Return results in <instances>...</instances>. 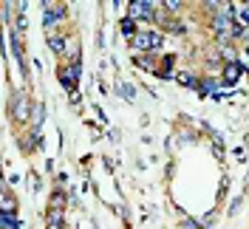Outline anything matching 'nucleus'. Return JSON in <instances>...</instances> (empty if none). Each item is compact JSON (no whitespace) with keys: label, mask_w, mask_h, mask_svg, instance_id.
Instances as JSON below:
<instances>
[{"label":"nucleus","mask_w":249,"mask_h":229,"mask_svg":"<svg viewBox=\"0 0 249 229\" xmlns=\"http://www.w3.org/2000/svg\"><path fill=\"white\" fill-rule=\"evenodd\" d=\"M0 227H3V229H20L15 212H3V215H0Z\"/></svg>","instance_id":"obj_8"},{"label":"nucleus","mask_w":249,"mask_h":229,"mask_svg":"<svg viewBox=\"0 0 249 229\" xmlns=\"http://www.w3.org/2000/svg\"><path fill=\"white\" fill-rule=\"evenodd\" d=\"M3 212H15V198H12V193H3Z\"/></svg>","instance_id":"obj_11"},{"label":"nucleus","mask_w":249,"mask_h":229,"mask_svg":"<svg viewBox=\"0 0 249 229\" xmlns=\"http://www.w3.org/2000/svg\"><path fill=\"white\" fill-rule=\"evenodd\" d=\"M65 227V212L62 210H48V229H62Z\"/></svg>","instance_id":"obj_7"},{"label":"nucleus","mask_w":249,"mask_h":229,"mask_svg":"<svg viewBox=\"0 0 249 229\" xmlns=\"http://www.w3.org/2000/svg\"><path fill=\"white\" fill-rule=\"evenodd\" d=\"M12 116H15L17 122L29 119V96L26 93H15V99H12Z\"/></svg>","instance_id":"obj_4"},{"label":"nucleus","mask_w":249,"mask_h":229,"mask_svg":"<svg viewBox=\"0 0 249 229\" xmlns=\"http://www.w3.org/2000/svg\"><path fill=\"white\" fill-rule=\"evenodd\" d=\"M77 76H79V65H62L60 68L62 88H68L71 93H74V85H77Z\"/></svg>","instance_id":"obj_5"},{"label":"nucleus","mask_w":249,"mask_h":229,"mask_svg":"<svg viewBox=\"0 0 249 229\" xmlns=\"http://www.w3.org/2000/svg\"><path fill=\"white\" fill-rule=\"evenodd\" d=\"M60 20H65V6H60V3H46V9H43V26L48 31H54V26Z\"/></svg>","instance_id":"obj_2"},{"label":"nucleus","mask_w":249,"mask_h":229,"mask_svg":"<svg viewBox=\"0 0 249 229\" xmlns=\"http://www.w3.org/2000/svg\"><path fill=\"white\" fill-rule=\"evenodd\" d=\"M130 43H133V48H136V51L159 48V46H161V34H159V31H139V34H136Z\"/></svg>","instance_id":"obj_1"},{"label":"nucleus","mask_w":249,"mask_h":229,"mask_svg":"<svg viewBox=\"0 0 249 229\" xmlns=\"http://www.w3.org/2000/svg\"><path fill=\"white\" fill-rule=\"evenodd\" d=\"M238 74H241V65H238V62H230V65H227V71H224L227 82H235V79H238Z\"/></svg>","instance_id":"obj_10"},{"label":"nucleus","mask_w":249,"mask_h":229,"mask_svg":"<svg viewBox=\"0 0 249 229\" xmlns=\"http://www.w3.org/2000/svg\"><path fill=\"white\" fill-rule=\"evenodd\" d=\"M156 17V3L150 0H133L130 3V20H153Z\"/></svg>","instance_id":"obj_3"},{"label":"nucleus","mask_w":249,"mask_h":229,"mask_svg":"<svg viewBox=\"0 0 249 229\" xmlns=\"http://www.w3.org/2000/svg\"><path fill=\"white\" fill-rule=\"evenodd\" d=\"M122 34H124V37H130V40L139 34V31H136V23H133L130 17H124V20H122Z\"/></svg>","instance_id":"obj_9"},{"label":"nucleus","mask_w":249,"mask_h":229,"mask_svg":"<svg viewBox=\"0 0 249 229\" xmlns=\"http://www.w3.org/2000/svg\"><path fill=\"white\" fill-rule=\"evenodd\" d=\"M235 26L249 31V6H235Z\"/></svg>","instance_id":"obj_6"}]
</instances>
